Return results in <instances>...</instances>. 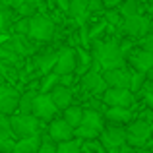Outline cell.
I'll list each match as a JSON object with an SVG mask.
<instances>
[{
  "mask_svg": "<svg viewBox=\"0 0 153 153\" xmlns=\"http://www.w3.org/2000/svg\"><path fill=\"white\" fill-rule=\"evenodd\" d=\"M103 4H105V8H114L120 4V0H103Z\"/></svg>",
  "mask_w": 153,
  "mask_h": 153,
  "instance_id": "60d3db41",
  "label": "cell"
},
{
  "mask_svg": "<svg viewBox=\"0 0 153 153\" xmlns=\"http://www.w3.org/2000/svg\"><path fill=\"white\" fill-rule=\"evenodd\" d=\"M146 79H147L146 72H140V70L132 72V76H130V87H128V89H130L132 93H138V91L142 89V85L146 83Z\"/></svg>",
  "mask_w": 153,
  "mask_h": 153,
  "instance_id": "4dcf8cb0",
  "label": "cell"
},
{
  "mask_svg": "<svg viewBox=\"0 0 153 153\" xmlns=\"http://www.w3.org/2000/svg\"><path fill=\"white\" fill-rule=\"evenodd\" d=\"M12 147H14L12 138H0V153H10Z\"/></svg>",
  "mask_w": 153,
  "mask_h": 153,
  "instance_id": "8d00e7d4",
  "label": "cell"
},
{
  "mask_svg": "<svg viewBox=\"0 0 153 153\" xmlns=\"http://www.w3.org/2000/svg\"><path fill=\"white\" fill-rule=\"evenodd\" d=\"M0 4H2V6H12L14 0H0Z\"/></svg>",
  "mask_w": 153,
  "mask_h": 153,
  "instance_id": "7bdbcfd3",
  "label": "cell"
},
{
  "mask_svg": "<svg viewBox=\"0 0 153 153\" xmlns=\"http://www.w3.org/2000/svg\"><path fill=\"white\" fill-rule=\"evenodd\" d=\"M4 45H6L12 52H16L18 56H27L31 51H33V43L29 41L27 35H12L10 39L4 41Z\"/></svg>",
  "mask_w": 153,
  "mask_h": 153,
  "instance_id": "5bb4252c",
  "label": "cell"
},
{
  "mask_svg": "<svg viewBox=\"0 0 153 153\" xmlns=\"http://www.w3.org/2000/svg\"><path fill=\"white\" fill-rule=\"evenodd\" d=\"M76 49L72 47H62L60 51H56V62L52 72H56L58 76L64 74H74L76 72Z\"/></svg>",
  "mask_w": 153,
  "mask_h": 153,
  "instance_id": "9c48e42d",
  "label": "cell"
},
{
  "mask_svg": "<svg viewBox=\"0 0 153 153\" xmlns=\"http://www.w3.org/2000/svg\"><path fill=\"white\" fill-rule=\"evenodd\" d=\"M19 93L10 85H0V114L12 116L18 111Z\"/></svg>",
  "mask_w": 153,
  "mask_h": 153,
  "instance_id": "8fae6325",
  "label": "cell"
},
{
  "mask_svg": "<svg viewBox=\"0 0 153 153\" xmlns=\"http://www.w3.org/2000/svg\"><path fill=\"white\" fill-rule=\"evenodd\" d=\"M10 33L12 35H27L29 33V18L27 16H19L18 19H14L10 27Z\"/></svg>",
  "mask_w": 153,
  "mask_h": 153,
  "instance_id": "f1b7e54d",
  "label": "cell"
},
{
  "mask_svg": "<svg viewBox=\"0 0 153 153\" xmlns=\"http://www.w3.org/2000/svg\"><path fill=\"white\" fill-rule=\"evenodd\" d=\"M91 43H93V58H97L99 66L103 70L120 68L126 64V54L122 52L116 39H105V41L93 39Z\"/></svg>",
  "mask_w": 153,
  "mask_h": 153,
  "instance_id": "6da1fadb",
  "label": "cell"
},
{
  "mask_svg": "<svg viewBox=\"0 0 153 153\" xmlns=\"http://www.w3.org/2000/svg\"><path fill=\"white\" fill-rule=\"evenodd\" d=\"M149 22H151V19L146 18L143 14H136V16H128V18H124L122 23H120V27H122V31L126 35L140 39L142 35L149 33Z\"/></svg>",
  "mask_w": 153,
  "mask_h": 153,
  "instance_id": "ba28073f",
  "label": "cell"
},
{
  "mask_svg": "<svg viewBox=\"0 0 153 153\" xmlns=\"http://www.w3.org/2000/svg\"><path fill=\"white\" fill-rule=\"evenodd\" d=\"M103 116L108 124H118V126H124L132 120V112L128 107H107Z\"/></svg>",
  "mask_w": 153,
  "mask_h": 153,
  "instance_id": "9a60e30c",
  "label": "cell"
},
{
  "mask_svg": "<svg viewBox=\"0 0 153 153\" xmlns=\"http://www.w3.org/2000/svg\"><path fill=\"white\" fill-rule=\"evenodd\" d=\"M51 99L54 101V105L62 111V108H66L68 105H72L74 101V93H72V89L68 85H62V83H58V85H54L52 89L49 91Z\"/></svg>",
  "mask_w": 153,
  "mask_h": 153,
  "instance_id": "2e32d148",
  "label": "cell"
},
{
  "mask_svg": "<svg viewBox=\"0 0 153 153\" xmlns=\"http://www.w3.org/2000/svg\"><path fill=\"white\" fill-rule=\"evenodd\" d=\"M58 83H60V76L51 70V72H47V74H43L41 82H39V85H37V91L39 93H49L52 87L58 85Z\"/></svg>",
  "mask_w": 153,
  "mask_h": 153,
  "instance_id": "cb8c5ba5",
  "label": "cell"
},
{
  "mask_svg": "<svg viewBox=\"0 0 153 153\" xmlns=\"http://www.w3.org/2000/svg\"><path fill=\"white\" fill-rule=\"evenodd\" d=\"M89 108H95V111H99V112H105V111H107V105H105L103 99H91V101H89Z\"/></svg>",
  "mask_w": 153,
  "mask_h": 153,
  "instance_id": "74e56055",
  "label": "cell"
},
{
  "mask_svg": "<svg viewBox=\"0 0 153 153\" xmlns=\"http://www.w3.org/2000/svg\"><path fill=\"white\" fill-rule=\"evenodd\" d=\"M118 12L122 14V18L143 14V12H146V2H143V0H120Z\"/></svg>",
  "mask_w": 153,
  "mask_h": 153,
  "instance_id": "ffe728a7",
  "label": "cell"
},
{
  "mask_svg": "<svg viewBox=\"0 0 153 153\" xmlns=\"http://www.w3.org/2000/svg\"><path fill=\"white\" fill-rule=\"evenodd\" d=\"M12 8H14V12L18 16H27V18H31L33 14H37V12H39L33 4H29L27 0H14Z\"/></svg>",
  "mask_w": 153,
  "mask_h": 153,
  "instance_id": "83f0119b",
  "label": "cell"
},
{
  "mask_svg": "<svg viewBox=\"0 0 153 153\" xmlns=\"http://www.w3.org/2000/svg\"><path fill=\"white\" fill-rule=\"evenodd\" d=\"M29 4H33L35 8H37L39 12H45L47 10V4H45V0H27Z\"/></svg>",
  "mask_w": 153,
  "mask_h": 153,
  "instance_id": "f35d334b",
  "label": "cell"
},
{
  "mask_svg": "<svg viewBox=\"0 0 153 153\" xmlns=\"http://www.w3.org/2000/svg\"><path fill=\"white\" fill-rule=\"evenodd\" d=\"M97 140L107 147V149L116 151L122 143H126V130H124L122 126H118V124H111V126L105 124V128L99 132Z\"/></svg>",
  "mask_w": 153,
  "mask_h": 153,
  "instance_id": "8992f818",
  "label": "cell"
},
{
  "mask_svg": "<svg viewBox=\"0 0 153 153\" xmlns=\"http://www.w3.org/2000/svg\"><path fill=\"white\" fill-rule=\"evenodd\" d=\"M54 2H56V6H58L60 10L66 12V10H68V4H70V0H54Z\"/></svg>",
  "mask_w": 153,
  "mask_h": 153,
  "instance_id": "ab89813d",
  "label": "cell"
},
{
  "mask_svg": "<svg viewBox=\"0 0 153 153\" xmlns=\"http://www.w3.org/2000/svg\"><path fill=\"white\" fill-rule=\"evenodd\" d=\"M107 107H128L134 105V93L128 87H107L101 95Z\"/></svg>",
  "mask_w": 153,
  "mask_h": 153,
  "instance_id": "52a82bcc",
  "label": "cell"
},
{
  "mask_svg": "<svg viewBox=\"0 0 153 153\" xmlns=\"http://www.w3.org/2000/svg\"><path fill=\"white\" fill-rule=\"evenodd\" d=\"M56 153H82V140L72 138L56 143Z\"/></svg>",
  "mask_w": 153,
  "mask_h": 153,
  "instance_id": "d4e9b609",
  "label": "cell"
},
{
  "mask_svg": "<svg viewBox=\"0 0 153 153\" xmlns=\"http://www.w3.org/2000/svg\"><path fill=\"white\" fill-rule=\"evenodd\" d=\"M54 62H56V52L54 51H47V52H43V54H39V56L33 58L35 68H37L41 74L51 72L52 68H54Z\"/></svg>",
  "mask_w": 153,
  "mask_h": 153,
  "instance_id": "44dd1931",
  "label": "cell"
},
{
  "mask_svg": "<svg viewBox=\"0 0 153 153\" xmlns=\"http://www.w3.org/2000/svg\"><path fill=\"white\" fill-rule=\"evenodd\" d=\"M66 12H68V16H70L72 19L83 23L87 19V16H89V10H87V0H70Z\"/></svg>",
  "mask_w": 153,
  "mask_h": 153,
  "instance_id": "ac0fdd59",
  "label": "cell"
},
{
  "mask_svg": "<svg viewBox=\"0 0 153 153\" xmlns=\"http://www.w3.org/2000/svg\"><path fill=\"white\" fill-rule=\"evenodd\" d=\"M18 58H22V56H18L16 52H12L8 49L4 43H0V60H2V62H16Z\"/></svg>",
  "mask_w": 153,
  "mask_h": 153,
  "instance_id": "836d02e7",
  "label": "cell"
},
{
  "mask_svg": "<svg viewBox=\"0 0 153 153\" xmlns=\"http://www.w3.org/2000/svg\"><path fill=\"white\" fill-rule=\"evenodd\" d=\"M39 146H41V134H31L27 138H19V142L12 147L10 153H37Z\"/></svg>",
  "mask_w": 153,
  "mask_h": 153,
  "instance_id": "e0dca14e",
  "label": "cell"
},
{
  "mask_svg": "<svg viewBox=\"0 0 153 153\" xmlns=\"http://www.w3.org/2000/svg\"><path fill=\"white\" fill-rule=\"evenodd\" d=\"M0 138H14L10 126V116L6 114H0Z\"/></svg>",
  "mask_w": 153,
  "mask_h": 153,
  "instance_id": "d6a6232c",
  "label": "cell"
},
{
  "mask_svg": "<svg viewBox=\"0 0 153 153\" xmlns=\"http://www.w3.org/2000/svg\"><path fill=\"white\" fill-rule=\"evenodd\" d=\"M54 29L56 25L49 16L43 14V12H37V14H33L29 18V33H27V37L33 39V41L49 43L54 37Z\"/></svg>",
  "mask_w": 153,
  "mask_h": 153,
  "instance_id": "7a4b0ae2",
  "label": "cell"
},
{
  "mask_svg": "<svg viewBox=\"0 0 153 153\" xmlns=\"http://www.w3.org/2000/svg\"><path fill=\"white\" fill-rule=\"evenodd\" d=\"M10 126H12V134L14 138H27L31 134H37L39 128H41V120L37 118L35 114H12L10 116Z\"/></svg>",
  "mask_w": 153,
  "mask_h": 153,
  "instance_id": "277c9868",
  "label": "cell"
},
{
  "mask_svg": "<svg viewBox=\"0 0 153 153\" xmlns=\"http://www.w3.org/2000/svg\"><path fill=\"white\" fill-rule=\"evenodd\" d=\"M14 19H16L14 8L12 6H2V4H0V35H4V33L10 31Z\"/></svg>",
  "mask_w": 153,
  "mask_h": 153,
  "instance_id": "603a6c76",
  "label": "cell"
},
{
  "mask_svg": "<svg viewBox=\"0 0 153 153\" xmlns=\"http://www.w3.org/2000/svg\"><path fill=\"white\" fill-rule=\"evenodd\" d=\"M49 136L56 143L64 142V140H72L74 138V128H72L64 118H60V116L56 118L54 116V118L51 120V124H49Z\"/></svg>",
  "mask_w": 153,
  "mask_h": 153,
  "instance_id": "4fadbf2b",
  "label": "cell"
},
{
  "mask_svg": "<svg viewBox=\"0 0 153 153\" xmlns=\"http://www.w3.org/2000/svg\"><path fill=\"white\" fill-rule=\"evenodd\" d=\"M138 47H140V49H143V51L153 52V33L142 35V37H140V41H138Z\"/></svg>",
  "mask_w": 153,
  "mask_h": 153,
  "instance_id": "e575fe53",
  "label": "cell"
},
{
  "mask_svg": "<svg viewBox=\"0 0 153 153\" xmlns=\"http://www.w3.org/2000/svg\"><path fill=\"white\" fill-rule=\"evenodd\" d=\"M128 62L134 66V70H140V72H147L153 68V52L149 51H143V49H132L130 52L126 54Z\"/></svg>",
  "mask_w": 153,
  "mask_h": 153,
  "instance_id": "7c38bea8",
  "label": "cell"
},
{
  "mask_svg": "<svg viewBox=\"0 0 153 153\" xmlns=\"http://www.w3.org/2000/svg\"><path fill=\"white\" fill-rule=\"evenodd\" d=\"M60 112V108L54 105L49 93H35L31 114H35L39 120H52Z\"/></svg>",
  "mask_w": 153,
  "mask_h": 153,
  "instance_id": "5b68a950",
  "label": "cell"
},
{
  "mask_svg": "<svg viewBox=\"0 0 153 153\" xmlns=\"http://www.w3.org/2000/svg\"><path fill=\"white\" fill-rule=\"evenodd\" d=\"M82 116H83V108L79 107V105H68V107L64 108L62 118L66 120L72 128H76V126L82 124Z\"/></svg>",
  "mask_w": 153,
  "mask_h": 153,
  "instance_id": "7402d4cb",
  "label": "cell"
},
{
  "mask_svg": "<svg viewBox=\"0 0 153 153\" xmlns=\"http://www.w3.org/2000/svg\"><path fill=\"white\" fill-rule=\"evenodd\" d=\"M82 124H87V126L95 128V130L101 132L105 128V124H107V120H105L103 112L95 111V108H83V116H82Z\"/></svg>",
  "mask_w": 153,
  "mask_h": 153,
  "instance_id": "d6986e66",
  "label": "cell"
},
{
  "mask_svg": "<svg viewBox=\"0 0 153 153\" xmlns=\"http://www.w3.org/2000/svg\"><path fill=\"white\" fill-rule=\"evenodd\" d=\"M37 153H56V142L51 138H45V136H41V146H39Z\"/></svg>",
  "mask_w": 153,
  "mask_h": 153,
  "instance_id": "1f68e13d",
  "label": "cell"
},
{
  "mask_svg": "<svg viewBox=\"0 0 153 153\" xmlns=\"http://www.w3.org/2000/svg\"><path fill=\"white\" fill-rule=\"evenodd\" d=\"M151 132L153 122H147L138 116V120H132L126 128V143L130 147H143L151 140Z\"/></svg>",
  "mask_w": 153,
  "mask_h": 153,
  "instance_id": "3957f363",
  "label": "cell"
},
{
  "mask_svg": "<svg viewBox=\"0 0 153 153\" xmlns=\"http://www.w3.org/2000/svg\"><path fill=\"white\" fill-rule=\"evenodd\" d=\"M146 10L153 14V0H146Z\"/></svg>",
  "mask_w": 153,
  "mask_h": 153,
  "instance_id": "b9f144b4",
  "label": "cell"
},
{
  "mask_svg": "<svg viewBox=\"0 0 153 153\" xmlns=\"http://www.w3.org/2000/svg\"><path fill=\"white\" fill-rule=\"evenodd\" d=\"M87 10H89V14H101V12H105L103 0H87Z\"/></svg>",
  "mask_w": 153,
  "mask_h": 153,
  "instance_id": "d590c367",
  "label": "cell"
},
{
  "mask_svg": "<svg viewBox=\"0 0 153 153\" xmlns=\"http://www.w3.org/2000/svg\"><path fill=\"white\" fill-rule=\"evenodd\" d=\"M33 97H35V89L25 91V93L19 95L18 112H22V114H31V108H33Z\"/></svg>",
  "mask_w": 153,
  "mask_h": 153,
  "instance_id": "4316f807",
  "label": "cell"
},
{
  "mask_svg": "<svg viewBox=\"0 0 153 153\" xmlns=\"http://www.w3.org/2000/svg\"><path fill=\"white\" fill-rule=\"evenodd\" d=\"M130 153H143V151H134V149H132V151H130Z\"/></svg>",
  "mask_w": 153,
  "mask_h": 153,
  "instance_id": "ee69618b",
  "label": "cell"
},
{
  "mask_svg": "<svg viewBox=\"0 0 153 153\" xmlns=\"http://www.w3.org/2000/svg\"><path fill=\"white\" fill-rule=\"evenodd\" d=\"M130 76L132 72L126 70L124 66L120 68H108V70H103L101 78L105 79L108 87H130Z\"/></svg>",
  "mask_w": 153,
  "mask_h": 153,
  "instance_id": "30bf717a",
  "label": "cell"
},
{
  "mask_svg": "<svg viewBox=\"0 0 153 153\" xmlns=\"http://www.w3.org/2000/svg\"><path fill=\"white\" fill-rule=\"evenodd\" d=\"M74 138L82 140V142H89V140L99 138V130H95V128L87 126V124H79V126L74 128Z\"/></svg>",
  "mask_w": 153,
  "mask_h": 153,
  "instance_id": "484cf974",
  "label": "cell"
},
{
  "mask_svg": "<svg viewBox=\"0 0 153 153\" xmlns=\"http://www.w3.org/2000/svg\"><path fill=\"white\" fill-rule=\"evenodd\" d=\"M122 14L118 12V8H105V22L111 27H120L122 23Z\"/></svg>",
  "mask_w": 153,
  "mask_h": 153,
  "instance_id": "f546056e",
  "label": "cell"
}]
</instances>
